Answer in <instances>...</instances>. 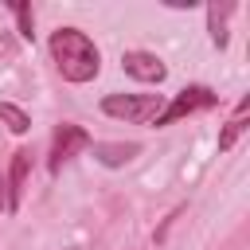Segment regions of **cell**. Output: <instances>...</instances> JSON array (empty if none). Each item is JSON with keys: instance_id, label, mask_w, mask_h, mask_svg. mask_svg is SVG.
Wrapping results in <instances>:
<instances>
[{"instance_id": "cell-1", "label": "cell", "mask_w": 250, "mask_h": 250, "mask_svg": "<svg viewBox=\"0 0 250 250\" xmlns=\"http://www.w3.org/2000/svg\"><path fill=\"white\" fill-rule=\"evenodd\" d=\"M51 55H55V66L66 82H90L102 66V55L94 47V39L78 27H59L51 31Z\"/></svg>"}, {"instance_id": "cell-2", "label": "cell", "mask_w": 250, "mask_h": 250, "mask_svg": "<svg viewBox=\"0 0 250 250\" xmlns=\"http://www.w3.org/2000/svg\"><path fill=\"white\" fill-rule=\"evenodd\" d=\"M164 109V94H105L102 113L121 121H152Z\"/></svg>"}, {"instance_id": "cell-3", "label": "cell", "mask_w": 250, "mask_h": 250, "mask_svg": "<svg viewBox=\"0 0 250 250\" xmlns=\"http://www.w3.org/2000/svg\"><path fill=\"white\" fill-rule=\"evenodd\" d=\"M211 105H219V94H215V90H207V86H188V90H180L152 121H156V125H172V121L191 117V113H203V109H211Z\"/></svg>"}, {"instance_id": "cell-4", "label": "cell", "mask_w": 250, "mask_h": 250, "mask_svg": "<svg viewBox=\"0 0 250 250\" xmlns=\"http://www.w3.org/2000/svg\"><path fill=\"white\" fill-rule=\"evenodd\" d=\"M78 148H90V133H86L82 125H59V129H55V141H51L47 168H51V172H62V164H66Z\"/></svg>"}, {"instance_id": "cell-5", "label": "cell", "mask_w": 250, "mask_h": 250, "mask_svg": "<svg viewBox=\"0 0 250 250\" xmlns=\"http://www.w3.org/2000/svg\"><path fill=\"white\" fill-rule=\"evenodd\" d=\"M121 66H125V74H133L141 82H164V74H168V66L152 51H125L121 55Z\"/></svg>"}, {"instance_id": "cell-6", "label": "cell", "mask_w": 250, "mask_h": 250, "mask_svg": "<svg viewBox=\"0 0 250 250\" xmlns=\"http://www.w3.org/2000/svg\"><path fill=\"white\" fill-rule=\"evenodd\" d=\"M27 168H31V148H16L12 152V172H8V211H20L23 188H27Z\"/></svg>"}, {"instance_id": "cell-7", "label": "cell", "mask_w": 250, "mask_h": 250, "mask_svg": "<svg viewBox=\"0 0 250 250\" xmlns=\"http://www.w3.org/2000/svg\"><path fill=\"white\" fill-rule=\"evenodd\" d=\"M90 148H94V156H98L105 168H121V164H129V160L141 152V145H133V141H129V145H121V141H117V145H113V141H98V145H94V141H90Z\"/></svg>"}, {"instance_id": "cell-8", "label": "cell", "mask_w": 250, "mask_h": 250, "mask_svg": "<svg viewBox=\"0 0 250 250\" xmlns=\"http://www.w3.org/2000/svg\"><path fill=\"white\" fill-rule=\"evenodd\" d=\"M246 109H250V98H242V102H238V109H234V117L223 125V133H219V152H230V148H234V141L246 133Z\"/></svg>"}, {"instance_id": "cell-9", "label": "cell", "mask_w": 250, "mask_h": 250, "mask_svg": "<svg viewBox=\"0 0 250 250\" xmlns=\"http://www.w3.org/2000/svg\"><path fill=\"white\" fill-rule=\"evenodd\" d=\"M230 12H234L230 0L207 4V27H211V43H215V47H227V16H230Z\"/></svg>"}, {"instance_id": "cell-10", "label": "cell", "mask_w": 250, "mask_h": 250, "mask_svg": "<svg viewBox=\"0 0 250 250\" xmlns=\"http://www.w3.org/2000/svg\"><path fill=\"white\" fill-rule=\"evenodd\" d=\"M0 121H4L12 133H27V129H31V117H27L20 105H12V102H0Z\"/></svg>"}, {"instance_id": "cell-11", "label": "cell", "mask_w": 250, "mask_h": 250, "mask_svg": "<svg viewBox=\"0 0 250 250\" xmlns=\"http://www.w3.org/2000/svg\"><path fill=\"white\" fill-rule=\"evenodd\" d=\"M12 12H16V23H20V35H23V39H31V35H35V20H31V8H27L23 0H16V4H12Z\"/></svg>"}, {"instance_id": "cell-12", "label": "cell", "mask_w": 250, "mask_h": 250, "mask_svg": "<svg viewBox=\"0 0 250 250\" xmlns=\"http://www.w3.org/2000/svg\"><path fill=\"white\" fill-rule=\"evenodd\" d=\"M8 207V184H4V176H0V211Z\"/></svg>"}]
</instances>
